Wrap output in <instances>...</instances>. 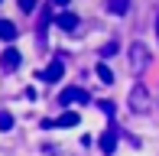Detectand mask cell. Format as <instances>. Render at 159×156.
I'll return each mask as SVG.
<instances>
[{"label":"cell","mask_w":159,"mask_h":156,"mask_svg":"<svg viewBox=\"0 0 159 156\" xmlns=\"http://www.w3.org/2000/svg\"><path fill=\"white\" fill-rule=\"evenodd\" d=\"M127 59H130V72L133 75H143L149 65V49L143 46V42H133V46L127 49Z\"/></svg>","instance_id":"6da1fadb"},{"label":"cell","mask_w":159,"mask_h":156,"mask_svg":"<svg viewBox=\"0 0 159 156\" xmlns=\"http://www.w3.org/2000/svg\"><path fill=\"white\" fill-rule=\"evenodd\" d=\"M127 104H130V111H133V114H146L153 101H149V91L143 88V85H133V91H130Z\"/></svg>","instance_id":"7a4b0ae2"},{"label":"cell","mask_w":159,"mask_h":156,"mask_svg":"<svg viewBox=\"0 0 159 156\" xmlns=\"http://www.w3.org/2000/svg\"><path fill=\"white\" fill-rule=\"evenodd\" d=\"M59 104H65V108H68V104H88V91L71 85V88H65L59 94Z\"/></svg>","instance_id":"3957f363"},{"label":"cell","mask_w":159,"mask_h":156,"mask_svg":"<svg viewBox=\"0 0 159 156\" xmlns=\"http://www.w3.org/2000/svg\"><path fill=\"white\" fill-rule=\"evenodd\" d=\"M20 62H23V55H20L16 49H3V55H0V68H3V72L20 68Z\"/></svg>","instance_id":"277c9868"},{"label":"cell","mask_w":159,"mask_h":156,"mask_svg":"<svg viewBox=\"0 0 159 156\" xmlns=\"http://www.w3.org/2000/svg\"><path fill=\"white\" fill-rule=\"evenodd\" d=\"M62 72H65L62 59H52V62H49V68H46V72H42L39 78H42V81H49V85H52V81H59V78H62Z\"/></svg>","instance_id":"5b68a950"},{"label":"cell","mask_w":159,"mask_h":156,"mask_svg":"<svg viewBox=\"0 0 159 156\" xmlns=\"http://www.w3.org/2000/svg\"><path fill=\"white\" fill-rule=\"evenodd\" d=\"M75 124H78V111H65L59 120H46L42 127H46V130H52V127H75Z\"/></svg>","instance_id":"8992f818"},{"label":"cell","mask_w":159,"mask_h":156,"mask_svg":"<svg viewBox=\"0 0 159 156\" xmlns=\"http://www.w3.org/2000/svg\"><path fill=\"white\" fill-rule=\"evenodd\" d=\"M101 150H104L107 156L117 150V130H104V133H101Z\"/></svg>","instance_id":"52a82bcc"},{"label":"cell","mask_w":159,"mask_h":156,"mask_svg":"<svg viewBox=\"0 0 159 156\" xmlns=\"http://www.w3.org/2000/svg\"><path fill=\"white\" fill-rule=\"evenodd\" d=\"M55 23H59V30H65V33H75L78 30V16H75V13H62V16H55Z\"/></svg>","instance_id":"ba28073f"},{"label":"cell","mask_w":159,"mask_h":156,"mask_svg":"<svg viewBox=\"0 0 159 156\" xmlns=\"http://www.w3.org/2000/svg\"><path fill=\"white\" fill-rule=\"evenodd\" d=\"M16 36H20V30H16V26H13L10 20H0V39H3V42H13Z\"/></svg>","instance_id":"9c48e42d"},{"label":"cell","mask_w":159,"mask_h":156,"mask_svg":"<svg viewBox=\"0 0 159 156\" xmlns=\"http://www.w3.org/2000/svg\"><path fill=\"white\" fill-rule=\"evenodd\" d=\"M107 10H111L114 16H124V13L130 10V0H111V3H107Z\"/></svg>","instance_id":"30bf717a"},{"label":"cell","mask_w":159,"mask_h":156,"mask_svg":"<svg viewBox=\"0 0 159 156\" xmlns=\"http://www.w3.org/2000/svg\"><path fill=\"white\" fill-rule=\"evenodd\" d=\"M98 78H101L104 85H114V72L104 65V62H98Z\"/></svg>","instance_id":"8fae6325"},{"label":"cell","mask_w":159,"mask_h":156,"mask_svg":"<svg viewBox=\"0 0 159 156\" xmlns=\"http://www.w3.org/2000/svg\"><path fill=\"white\" fill-rule=\"evenodd\" d=\"M117 52H120V46H117V42H107V46L101 49V59L107 62V59H114V55H117Z\"/></svg>","instance_id":"7c38bea8"},{"label":"cell","mask_w":159,"mask_h":156,"mask_svg":"<svg viewBox=\"0 0 159 156\" xmlns=\"http://www.w3.org/2000/svg\"><path fill=\"white\" fill-rule=\"evenodd\" d=\"M0 130H13V114L10 111H0Z\"/></svg>","instance_id":"4fadbf2b"},{"label":"cell","mask_w":159,"mask_h":156,"mask_svg":"<svg viewBox=\"0 0 159 156\" xmlns=\"http://www.w3.org/2000/svg\"><path fill=\"white\" fill-rule=\"evenodd\" d=\"M20 10H23V13H33L36 10V0H20Z\"/></svg>","instance_id":"5bb4252c"},{"label":"cell","mask_w":159,"mask_h":156,"mask_svg":"<svg viewBox=\"0 0 159 156\" xmlns=\"http://www.w3.org/2000/svg\"><path fill=\"white\" fill-rule=\"evenodd\" d=\"M98 108H101V111H104V114H107V117H114V101H101V104H98Z\"/></svg>","instance_id":"9a60e30c"},{"label":"cell","mask_w":159,"mask_h":156,"mask_svg":"<svg viewBox=\"0 0 159 156\" xmlns=\"http://www.w3.org/2000/svg\"><path fill=\"white\" fill-rule=\"evenodd\" d=\"M52 3H55V7H68V0H52Z\"/></svg>","instance_id":"2e32d148"},{"label":"cell","mask_w":159,"mask_h":156,"mask_svg":"<svg viewBox=\"0 0 159 156\" xmlns=\"http://www.w3.org/2000/svg\"><path fill=\"white\" fill-rule=\"evenodd\" d=\"M156 39H159V16H156Z\"/></svg>","instance_id":"e0dca14e"},{"label":"cell","mask_w":159,"mask_h":156,"mask_svg":"<svg viewBox=\"0 0 159 156\" xmlns=\"http://www.w3.org/2000/svg\"><path fill=\"white\" fill-rule=\"evenodd\" d=\"M0 3H3V0H0Z\"/></svg>","instance_id":"ac0fdd59"}]
</instances>
